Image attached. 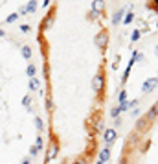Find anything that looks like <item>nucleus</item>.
Here are the masks:
<instances>
[{
    "instance_id": "f3484780",
    "label": "nucleus",
    "mask_w": 158,
    "mask_h": 164,
    "mask_svg": "<svg viewBox=\"0 0 158 164\" xmlns=\"http://www.w3.org/2000/svg\"><path fill=\"white\" fill-rule=\"evenodd\" d=\"M156 78H158V74H156Z\"/></svg>"
},
{
    "instance_id": "39448f33",
    "label": "nucleus",
    "mask_w": 158,
    "mask_h": 164,
    "mask_svg": "<svg viewBox=\"0 0 158 164\" xmlns=\"http://www.w3.org/2000/svg\"><path fill=\"white\" fill-rule=\"evenodd\" d=\"M156 116H158V102H156V103H154V105H153V107L147 111L145 118H147V122H151V124H153V120L156 118Z\"/></svg>"
},
{
    "instance_id": "7ed1b4c3",
    "label": "nucleus",
    "mask_w": 158,
    "mask_h": 164,
    "mask_svg": "<svg viewBox=\"0 0 158 164\" xmlns=\"http://www.w3.org/2000/svg\"><path fill=\"white\" fill-rule=\"evenodd\" d=\"M156 85H158V78H149V79L142 85V94H149L153 89H156Z\"/></svg>"
},
{
    "instance_id": "9b49d317",
    "label": "nucleus",
    "mask_w": 158,
    "mask_h": 164,
    "mask_svg": "<svg viewBox=\"0 0 158 164\" xmlns=\"http://www.w3.org/2000/svg\"><path fill=\"white\" fill-rule=\"evenodd\" d=\"M132 61H134V63H136V61H143V54H142V52H134Z\"/></svg>"
},
{
    "instance_id": "2eb2a0df",
    "label": "nucleus",
    "mask_w": 158,
    "mask_h": 164,
    "mask_svg": "<svg viewBox=\"0 0 158 164\" xmlns=\"http://www.w3.org/2000/svg\"><path fill=\"white\" fill-rule=\"evenodd\" d=\"M154 4H156V9H158V0H154Z\"/></svg>"
},
{
    "instance_id": "f257e3e1",
    "label": "nucleus",
    "mask_w": 158,
    "mask_h": 164,
    "mask_svg": "<svg viewBox=\"0 0 158 164\" xmlns=\"http://www.w3.org/2000/svg\"><path fill=\"white\" fill-rule=\"evenodd\" d=\"M92 90L94 92H98V94H103V90H105V76H103V72H98L94 78H92Z\"/></svg>"
},
{
    "instance_id": "0eeeda50",
    "label": "nucleus",
    "mask_w": 158,
    "mask_h": 164,
    "mask_svg": "<svg viewBox=\"0 0 158 164\" xmlns=\"http://www.w3.org/2000/svg\"><path fill=\"white\" fill-rule=\"evenodd\" d=\"M108 157H110V151H108V146H107V148H103L99 151V162H107Z\"/></svg>"
},
{
    "instance_id": "6e6552de",
    "label": "nucleus",
    "mask_w": 158,
    "mask_h": 164,
    "mask_svg": "<svg viewBox=\"0 0 158 164\" xmlns=\"http://www.w3.org/2000/svg\"><path fill=\"white\" fill-rule=\"evenodd\" d=\"M121 17H123V9H120V11H116L114 13V17H112V24H120V20H121Z\"/></svg>"
},
{
    "instance_id": "f8f14e48",
    "label": "nucleus",
    "mask_w": 158,
    "mask_h": 164,
    "mask_svg": "<svg viewBox=\"0 0 158 164\" xmlns=\"http://www.w3.org/2000/svg\"><path fill=\"white\" fill-rule=\"evenodd\" d=\"M123 102H127V92L125 90L120 92V103H123Z\"/></svg>"
},
{
    "instance_id": "9d476101",
    "label": "nucleus",
    "mask_w": 158,
    "mask_h": 164,
    "mask_svg": "<svg viewBox=\"0 0 158 164\" xmlns=\"http://www.w3.org/2000/svg\"><path fill=\"white\" fill-rule=\"evenodd\" d=\"M132 18H134V13H132V11H129V13L125 15L123 22H125V24H131V22H132Z\"/></svg>"
},
{
    "instance_id": "f03ea898",
    "label": "nucleus",
    "mask_w": 158,
    "mask_h": 164,
    "mask_svg": "<svg viewBox=\"0 0 158 164\" xmlns=\"http://www.w3.org/2000/svg\"><path fill=\"white\" fill-rule=\"evenodd\" d=\"M107 42H108V33H107V30H101L96 35V46H98L99 50H105L107 48Z\"/></svg>"
},
{
    "instance_id": "20e7f679",
    "label": "nucleus",
    "mask_w": 158,
    "mask_h": 164,
    "mask_svg": "<svg viewBox=\"0 0 158 164\" xmlns=\"http://www.w3.org/2000/svg\"><path fill=\"white\" fill-rule=\"evenodd\" d=\"M149 126H151V122H147L145 116H142V118L136 120V133H143V131H147Z\"/></svg>"
},
{
    "instance_id": "423d86ee",
    "label": "nucleus",
    "mask_w": 158,
    "mask_h": 164,
    "mask_svg": "<svg viewBox=\"0 0 158 164\" xmlns=\"http://www.w3.org/2000/svg\"><path fill=\"white\" fill-rule=\"evenodd\" d=\"M114 140H116V129H107L105 131V144L110 146Z\"/></svg>"
},
{
    "instance_id": "ddd939ff",
    "label": "nucleus",
    "mask_w": 158,
    "mask_h": 164,
    "mask_svg": "<svg viewBox=\"0 0 158 164\" xmlns=\"http://www.w3.org/2000/svg\"><path fill=\"white\" fill-rule=\"evenodd\" d=\"M110 114H112V116H114V118H116V116L120 114V107H112V111H110Z\"/></svg>"
},
{
    "instance_id": "4468645a",
    "label": "nucleus",
    "mask_w": 158,
    "mask_h": 164,
    "mask_svg": "<svg viewBox=\"0 0 158 164\" xmlns=\"http://www.w3.org/2000/svg\"><path fill=\"white\" fill-rule=\"evenodd\" d=\"M138 37H140V32H138V30L132 32V41H138Z\"/></svg>"
},
{
    "instance_id": "dca6fc26",
    "label": "nucleus",
    "mask_w": 158,
    "mask_h": 164,
    "mask_svg": "<svg viewBox=\"0 0 158 164\" xmlns=\"http://www.w3.org/2000/svg\"><path fill=\"white\" fill-rule=\"evenodd\" d=\"M156 55H158V46H156Z\"/></svg>"
},
{
    "instance_id": "1a4fd4ad",
    "label": "nucleus",
    "mask_w": 158,
    "mask_h": 164,
    "mask_svg": "<svg viewBox=\"0 0 158 164\" xmlns=\"http://www.w3.org/2000/svg\"><path fill=\"white\" fill-rule=\"evenodd\" d=\"M92 9H94L96 13L103 11V0H94V4H92Z\"/></svg>"
}]
</instances>
